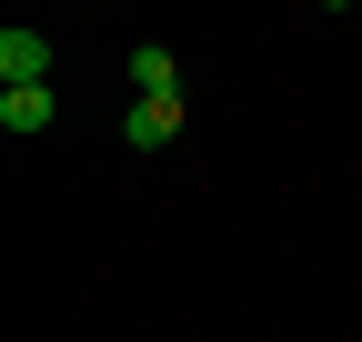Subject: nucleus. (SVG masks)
Here are the masks:
<instances>
[{
  "label": "nucleus",
  "instance_id": "obj_1",
  "mask_svg": "<svg viewBox=\"0 0 362 342\" xmlns=\"http://www.w3.org/2000/svg\"><path fill=\"white\" fill-rule=\"evenodd\" d=\"M0 91H51V40L40 30H0Z\"/></svg>",
  "mask_w": 362,
  "mask_h": 342
},
{
  "label": "nucleus",
  "instance_id": "obj_3",
  "mask_svg": "<svg viewBox=\"0 0 362 342\" xmlns=\"http://www.w3.org/2000/svg\"><path fill=\"white\" fill-rule=\"evenodd\" d=\"M51 121H61V101H51V91H0V131H11V141H40Z\"/></svg>",
  "mask_w": 362,
  "mask_h": 342
},
{
  "label": "nucleus",
  "instance_id": "obj_2",
  "mask_svg": "<svg viewBox=\"0 0 362 342\" xmlns=\"http://www.w3.org/2000/svg\"><path fill=\"white\" fill-rule=\"evenodd\" d=\"M121 131H131V151H171V141H181V91H171V101H131Z\"/></svg>",
  "mask_w": 362,
  "mask_h": 342
},
{
  "label": "nucleus",
  "instance_id": "obj_4",
  "mask_svg": "<svg viewBox=\"0 0 362 342\" xmlns=\"http://www.w3.org/2000/svg\"><path fill=\"white\" fill-rule=\"evenodd\" d=\"M171 91H181V61L161 40H141V51H131V101H171Z\"/></svg>",
  "mask_w": 362,
  "mask_h": 342
}]
</instances>
